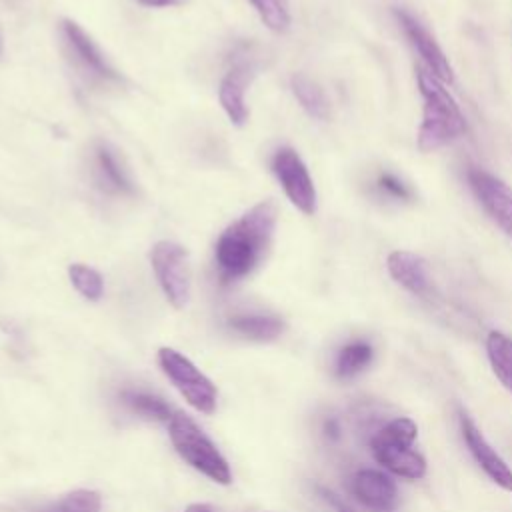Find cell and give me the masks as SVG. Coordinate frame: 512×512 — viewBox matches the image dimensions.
Returning a JSON list of instances; mask_svg holds the SVG:
<instances>
[{
  "label": "cell",
  "mask_w": 512,
  "mask_h": 512,
  "mask_svg": "<svg viewBox=\"0 0 512 512\" xmlns=\"http://www.w3.org/2000/svg\"><path fill=\"white\" fill-rule=\"evenodd\" d=\"M276 218V204L262 200L220 234L214 256L222 282H236L260 264L272 242Z\"/></svg>",
  "instance_id": "obj_1"
},
{
  "label": "cell",
  "mask_w": 512,
  "mask_h": 512,
  "mask_svg": "<svg viewBox=\"0 0 512 512\" xmlns=\"http://www.w3.org/2000/svg\"><path fill=\"white\" fill-rule=\"evenodd\" d=\"M416 84L422 96V120L416 134L420 152H436L466 132V118L448 86L424 66L416 70Z\"/></svg>",
  "instance_id": "obj_2"
},
{
  "label": "cell",
  "mask_w": 512,
  "mask_h": 512,
  "mask_svg": "<svg viewBox=\"0 0 512 512\" xmlns=\"http://www.w3.org/2000/svg\"><path fill=\"white\" fill-rule=\"evenodd\" d=\"M416 436L418 426L414 420L406 416L394 418L372 436V456L388 472L406 480H418L426 474V458L412 448Z\"/></svg>",
  "instance_id": "obj_3"
},
{
  "label": "cell",
  "mask_w": 512,
  "mask_h": 512,
  "mask_svg": "<svg viewBox=\"0 0 512 512\" xmlns=\"http://www.w3.org/2000/svg\"><path fill=\"white\" fill-rule=\"evenodd\" d=\"M168 434L176 452L198 472L218 484H230L232 472L226 458L202 428L184 412H174L168 420Z\"/></svg>",
  "instance_id": "obj_4"
},
{
  "label": "cell",
  "mask_w": 512,
  "mask_h": 512,
  "mask_svg": "<svg viewBox=\"0 0 512 512\" xmlns=\"http://www.w3.org/2000/svg\"><path fill=\"white\" fill-rule=\"evenodd\" d=\"M158 362L164 374L172 380V384L180 390V394L192 408L204 414H212L216 410V386L184 354L174 348L162 346L158 350Z\"/></svg>",
  "instance_id": "obj_5"
},
{
  "label": "cell",
  "mask_w": 512,
  "mask_h": 512,
  "mask_svg": "<svg viewBox=\"0 0 512 512\" xmlns=\"http://www.w3.org/2000/svg\"><path fill=\"white\" fill-rule=\"evenodd\" d=\"M150 262L168 302L174 308H184L190 298V268L184 246L172 240H160L152 246Z\"/></svg>",
  "instance_id": "obj_6"
},
{
  "label": "cell",
  "mask_w": 512,
  "mask_h": 512,
  "mask_svg": "<svg viewBox=\"0 0 512 512\" xmlns=\"http://www.w3.org/2000/svg\"><path fill=\"white\" fill-rule=\"evenodd\" d=\"M270 166H272V172L278 178L284 194L288 196V200L302 214L312 216L318 206V196H316L312 176H310L304 160L300 158V154L290 146H282L274 152Z\"/></svg>",
  "instance_id": "obj_7"
},
{
  "label": "cell",
  "mask_w": 512,
  "mask_h": 512,
  "mask_svg": "<svg viewBox=\"0 0 512 512\" xmlns=\"http://www.w3.org/2000/svg\"><path fill=\"white\" fill-rule=\"evenodd\" d=\"M468 186L490 220L512 238V188L484 168H468Z\"/></svg>",
  "instance_id": "obj_8"
},
{
  "label": "cell",
  "mask_w": 512,
  "mask_h": 512,
  "mask_svg": "<svg viewBox=\"0 0 512 512\" xmlns=\"http://www.w3.org/2000/svg\"><path fill=\"white\" fill-rule=\"evenodd\" d=\"M392 14L398 20V24H400L404 36L408 38L410 46L416 50V54L424 62V68L428 72H432L438 80H442L446 86H452L454 80H456L454 68H452L448 56L444 54V50L440 48V44L434 40V36L406 8L396 6L392 10Z\"/></svg>",
  "instance_id": "obj_9"
},
{
  "label": "cell",
  "mask_w": 512,
  "mask_h": 512,
  "mask_svg": "<svg viewBox=\"0 0 512 512\" xmlns=\"http://www.w3.org/2000/svg\"><path fill=\"white\" fill-rule=\"evenodd\" d=\"M458 426H460V434H462L466 448L470 450L476 464L484 470V474L494 484H498L502 490L512 492V468L490 446V442L484 438V434L478 430V426L472 422V418L462 408L458 410Z\"/></svg>",
  "instance_id": "obj_10"
},
{
  "label": "cell",
  "mask_w": 512,
  "mask_h": 512,
  "mask_svg": "<svg viewBox=\"0 0 512 512\" xmlns=\"http://www.w3.org/2000/svg\"><path fill=\"white\" fill-rule=\"evenodd\" d=\"M62 36L70 56L86 76L98 82H120L118 72L106 62L94 40L74 20H62Z\"/></svg>",
  "instance_id": "obj_11"
},
{
  "label": "cell",
  "mask_w": 512,
  "mask_h": 512,
  "mask_svg": "<svg viewBox=\"0 0 512 512\" xmlns=\"http://www.w3.org/2000/svg\"><path fill=\"white\" fill-rule=\"evenodd\" d=\"M254 74V66L246 58H238L218 84V100L232 124L244 126L248 120L246 88Z\"/></svg>",
  "instance_id": "obj_12"
},
{
  "label": "cell",
  "mask_w": 512,
  "mask_h": 512,
  "mask_svg": "<svg viewBox=\"0 0 512 512\" xmlns=\"http://www.w3.org/2000/svg\"><path fill=\"white\" fill-rule=\"evenodd\" d=\"M350 490L362 506L374 512H392L398 506V488L394 480L380 470H358L352 476Z\"/></svg>",
  "instance_id": "obj_13"
},
{
  "label": "cell",
  "mask_w": 512,
  "mask_h": 512,
  "mask_svg": "<svg viewBox=\"0 0 512 512\" xmlns=\"http://www.w3.org/2000/svg\"><path fill=\"white\" fill-rule=\"evenodd\" d=\"M92 164H94V168H92L94 182L102 192L112 194V196L134 194V184L128 176V170L124 168L122 160L118 158L116 150L110 144H106V142L96 144Z\"/></svg>",
  "instance_id": "obj_14"
},
{
  "label": "cell",
  "mask_w": 512,
  "mask_h": 512,
  "mask_svg": "<svg viewBox=\"0 0 512 512\" xmlns=\"http://www.w3.org/2000/svg\"><path fill=\"white\" fill-rule=\"evenodd\" d=\"M386 270L390 278L404 290L416 296L430 294V276L426 260L410 250H392L386 256Z\"/></svg>",
  "instance_id": "obj_15"
},
{
  "label": "cell",
  "mask_w": 512,
  "mask_h": 512,
  "mask_svg": "<svg viewBox=\"0 0 512 512\" xmlns=\"http://www.w3.org/2000/svg\"><path fill=\"white\" fill-rule=\"evenodd\" d=\"M290 88L298 104L304 108V112L316 120H328L330 118V102L324 90L318 82H314L306 74H294L290 78Z\"/></svg>",
  "instance_id": "obj_16"
},
{
  "label": "cell",
  "mask_w": 512,
  "mask_h": 512,
  "mask_svg": "<svg viewBox=\"0 0 512 512\" xmlns=\"http://www.w3.org/2000/svg\"><path fill=\"white\" fill-rule=\"evenodd\" d=\"M228 326L244 338L256 342H270L284 332V322L268 314H238L228 320Z\"/></svg>",
  "instance_id": "obj_17"
},
{
  "label": "cell",
  "mask_w": 512,
  "mask_h": 512,
  "mask_svg": "<svg viewBox=\"0 0 512 512\" xmlns=\"http://www.w3.org/2000/svg\"><path fill=\"white\" fill-rule=\"evenodd\" d=\"M486 356L496 378L512 392V338L504 332L490 330L486 336Z\"/></svg>",
  "instance_id": "obj_18"
},
{
  "label": "cell",
  "mask_w": 512,
  "mask_h": 512,
  "mask_svg": "<svg viewBox=\"0 0 512 512\" xmlns=\"http://www.w3.org/2000/svg\"><path fill=\"white\" fill-rule=\"evenodd\" d=\"M372 358H374V348L370 342H366V340L348 342L336 356L334 372L340 380H350L356 374H360L362 370H366L370 366Z\"/></svg>",
  "instance_id": "obj_19"
},
{
  "label": "cell",
  "mask_w": 512,
  "mask_h": 512,
  "mask_svg": "<svg viewBox=\"0 0 512 512\" xmlns=\"http://www.w3.org/2000/svg\"><path fill=\"white\" fill-rule=\"evenodd\" d=\"M126 406H130V410L146 416V418H152V420H160V422H168L172 418V410L170 406L154 396V394H148V392H132V390H126L122 394Z\"/></svg>",
  "instance_id": "obj_20"
},
{
  "label": "cell",
  "mask_w": 512,
  "mask_h": 512,
  "mask_svg": "<svg viewBox=\"0 0 512 512\" xmlns=\"http://www.w3.org/2000/svg\"><path fill=\"white\" fill-rule=\"evenodd\" d=\"M68 276L70 282L74 284V288L86 298V300H100L104 294V280L102 274L98 270H94L92 266L86 264H70L68 268Z\"/></svg>",
  "instance_id": "obj_21"
},
{
  "label": "cell",
  "mask_w": 512,
  "mask_h": 512,
  "mask_svg": "<svg viewBox=\"0 0 512 512\" xmlns=\"http://www.w3.org/2000/svg\"><path fill=\"white\" fill-rule=\"evenodd\" d=\"M100 508H102V498L96 490L78 488L62 496L44 512H100Z\"/></svg>",
  "instance_id": "obj_22"
},
{
  "label": "cell",
  "mask_w": 512,
  "mask_h": 512,
  "mask_svg": "<svg viewBox=\"0 0 512 512\" xmlns=\"http://www.w3.org/2000/svg\"><path fill=\"white\" fill-rule=\"evenodd\" d=\"M258 12L260 20L272 32H286L290 28V10L288 0H248Z\"/></svg>",
  "instance_id": "obj_23"
},
{
  "label": "cell",
  "mask_w": 512,
  "mask_h": 512,
  "mask_svg": "<svg viewBox=\"0 0 512 512\" xmlns=\"http://www.w3.org/2000/svg\"><path fill=\"white\" fill-rule=\"evenodd\" d=\"M376 186H378L380 192H384L386 196H390V198H394V200L406 202V200L412 198V190L408 188V184H404V182H402L396 174H392V172L380 174L378 180H376Z\"/></svg>",
  "instance_id": "obj_24"
},
{
  "label": "cell",
  "mask_w": 512,
  "mask_h": 512,
  "mask_svg": "<svg viewBox=\"0 0 512 512\" xmlns=\"http://www.w3.org/2000/svg\"><path fill=\"white\" fill-rule=\"evenodd\" d=\"M318 494L336 510V512H356L352 506H348L340 496H336L332 490H328V488H322V486H318Z\"/></svg>",
  "instance_id": "obj_25"
},
{
  "label": "cell",
  "mask_w": 512,
  "mask_h": 512,
  "mask_svg": "<svg viewBox=\"0 0 512 512\" xmlns=\"http://www.w3.org/2000/svg\"><path fill=\"white\" fill-rule=\"evenodd\" d=\"M142 6H150V8H166V6H180L186 0H136Z\"/></svg>",
  "instance_id": "obj_26"
},
{
  "label": "cell",
  "mask_w": 512,
  "mask_h": 512,
  "mask_svg": "<svg viewBox=\"0 0 512 512\" xmlns=\"http://www.w3.org/2000/svg\"><path fill=\"white\" fill-rule=\"evenodd\" d=\"M324 432H326V436H330V438H338V424H336L334 420H326Z\"/></svg>",
  "instance_id": "obj_27"
},
{
  "label": "cell",
  "mask_w": 512,
  "mask_h": 512,
  "mask_svg": "<svg viewBox=\"0 0 512 512\" xmlns=\"http://www.w3.org/2000/svg\"><path fill=\"white\" fill-rule=\"evenodd\" d=\"M184 512H214V510H212L210 504H200V502H196V504H190Z\"/></svg>",
  "instance_id": "obj_28"
}]
</instances>
